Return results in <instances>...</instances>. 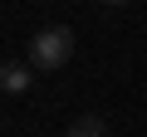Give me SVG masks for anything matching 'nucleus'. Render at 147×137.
Here are the masks:
<instances>
[{
	"label": "nucleus",
	"mask_w": 147,
	"mask_h": 137,
	"mask_svg": "<svg viewBox=\"0 0 147 137\" xmlns=\"http://www.w3.org/2000/svg\"><path fill=\"white\" fill-rule=\"evenodd\" d=\"M69 54H74V30H64V25H49V30H39V34H30V64L34 68H64L69 64Z\"/></svg>",
	"instance_id": "1"
},
{
	"label": "nucleus",
	"mask_w": 147,
	"mask_h": 137,
	"mask_svg": "<svg viewBox=\"0 0 147 137\" xmlns=\"http://www.w3.org/2000/svg\"><path fill=\"white\" fill-rule=\"evenodd\" d=\"M30 83H34V79H30V68H25V64H5V68H0V88H5L10 98L30 93Z\"/></svg>",
	"instance_id": "2"
},
{
	"label": "nucleus",
	"mask_w": 147,
	"mask_h": 137,
	"mask_svg": "<svg viewBox=\"0 0 147 137\" xmlns=\"http://www.w3.org/2000/svg\"><path fill=\"white\" fill-rule=\"evenodd\" d=\"M69 137H108V118H98V113L74 118V122H69Z\"/></svg>",
	"instance_id": "3"
}]
</instances>
